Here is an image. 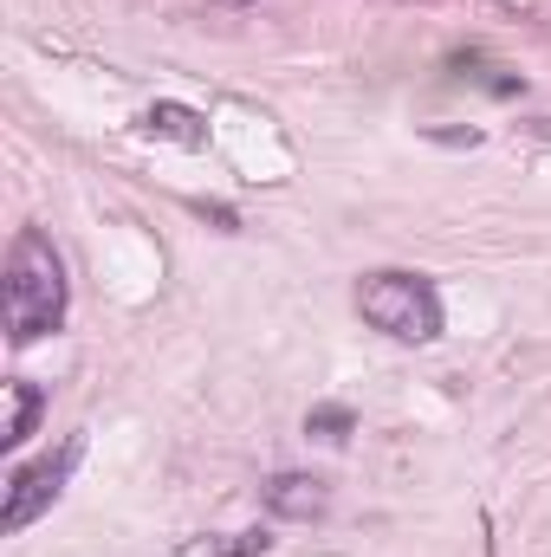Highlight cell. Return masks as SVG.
Segmentation results:
<instances>
[{
  "instance_id": "obj_1",
  "label": "cell",
  "mask_w": 551,
  "mask_h": 557,
  "mask_svg": "<svg viewBox=\"0 0 551 557\" xmlns=\"http://www.w3.org/2000/svg\"><path fill=\"white\" fill-rule=\"evenodd\" d=\"M0 318H7V344H20V350L65 324V260L39 227H20L13 247H7Z\"/></svg>"
},
{
  "instance_id": "obj_2",
  "label": "cell",
  "mask_w": 551,
  "mask_h": 557,
  "mask_svg": "<svg viewBox=\"0 0 551 557\" xmlns=\"http://www.w3.org/2000/svg\"><path fill=\"white\" fill-rule=\"evenodd\" d=\"M357 311H364L370 331H383L396 344H434L441 337V292H434V278L403 273V267L357 278Z\"/></svg>"
},
{
  "instance_id": "obj_3",
  "label": "cell",
  "mask_w": 551,
  "mask_h": 557,
  "mask_svg": "<svg viewBox=\"0 0 551 557\" xmlns=\"http://www.w3.org/2000/svg\"><path fill=\"white\" fill-rule=\"evenodd\" d=\"M78 460H85V434H65L52 454H39L33 467H20L13 486H7V506H0V532L13 539V532H26L39 512H52V499L65 493V480L78 473Z\"/></svg>"
},
{
  "instance_id": "obj_4",
  "label": "cell",
  "mask_w": 551,
  "mask_h": 557,
  "mask_svg": "<svg viewBox=\"0 0 551 557\" xmlns=\"http://www.w3.org/2000/svg\"><path fill=\"white\" fill-rule=\"evenodd\" d=\"M260 499H267V512L285 519V525H311V519L331 512V486H325L318 473H273V480L260 486Z\"/></svg>"
},
{
  "instance_id": "obj_5",
  "label": "cell",
  "mask_w": 551,
  "mask_h": 557,
  "mask_svg": "<svg viewBox=\"0 0 551 557\" xmlns=\"http://www.w3.org/2000/svg\"><path fill=\"white\" fill-rule=\"evenodd\" d=\"M273 552V532L267 525H247V532H201V539H182L169 557H267Z\"/></svg>"
},
{
  "instance_id": "obj_6",
  "label": "cell",
  "mask_w": 551,
  "mask_h": 557,
  "mask_svg": "<svg viewBox=\"0 0 551 557\" xmlns=\"http://www.w3.org/2000/svg\"><path fill=\"white\" fill-rule=\"evenodd\" d=\"M143 131L182 143V149H201V143H208V124H201L188 104H149V111H143Z\"/></svg>"
},
{
  "instance_id": "obj_7",
  "label": "cell",
  "mask_w": 551,
  "mask_h": 557,
  "mask_svg": "<svg viewBox=\"0 0 551 557\" xmlns=\"http://www.w3.org/2000/svg\"><path fill=\"white\" fill-rule=\"evenodd\" d=\"M39 416H46V389L39 383H13V421H7L0 447H26L39 434Z\"/></svg>"
},
{
  "instance_id": "obj_8",
  "label": "cell",
  "mask_w": 551,
  "mask_h": 557,
  "mask_svg": "<svg viewBox=\"0 0 551 557\" xmlns=\"http://www.w3.org/2000/svg\"><path fill=\"white\" fill-rule=\"evenodd\" d=\"M305 434H311V441H351V434H357V416H351L344 403H318V409L305 416Z\"/></svg>"
},
{
  "instance_id": "obj_9",
  "label": "cell",
  "mask_w": 551,
  "mask_h": 557,
  "mask_svg": "<svg viewBox=\"0 0 551 557\" xmlns=\"http://www.w3.org/2000/svg\"><path fill=\"white\" fill-rule=\"evenodd\" d=\"M434 143H454V149L467 143V149H474V143H480V131H434Z\"/></svg>"
},
{
  "instance_id": "obj_10",
  "label": "cell",
  "mask_w": 551,
  "mask_h": 557,
  "mask_svg": "<svg viewBox=\"0 0 551 557\" xmlns=\"http://www.w3.org/2000/svg\"><path fill=\"white\" fill-rule=\"evenodd\" d=\"M532 131H539V137H551V117H539V124H532Z\"/></svg>"
},
{
  "instance_id": "obj_11",
  "label": "cell",
  "mask_w": 551,
  "mask_h": 557,
  "mask_svg": "<svg viewBox=\"0 0 551 557\" xmlns=\"http://www.w3.org/2000/svg\"><path fill=\"white\" fill-rule=\"evenodd\" d=\"M221 7H241V0H221Z\"/></svg>"
}]
</instances>
